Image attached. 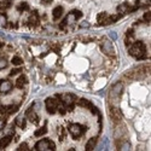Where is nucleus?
Here are the masks:
<instances>
[{
	"label": "nucleus",
	"instance_id": "2",
	"mask_svg": "<svg viewBox=\"0 0 151 151\" xmlns=\"http://www.w3.org/2000/svg\"><path fill=\"white\" fill-rule=\"evenodd\" d=\"M122 90H123L122 82H116L111 87V90L109 92V102L111 103V105H117L120 97L122 94Z\"/></svg>",
	"mask_w": 151,
	"mask_h": 151
},
{
	"label": "nucleus",
	"instance_id": "25",
	"mask_svg": "<svg viewBox=\"0 0 151 151\" xmlns=\"http://www.w3.org/2000/svg\"><path fill=\"white\" fill-rule=\"evenodd\" d=\"M7 23V18L4 14H0V27H4L5 24Z\"/></svg>",
	"mask_w": 151,
	"mask_h": 151
},
{
	"label": "nucleus",
	"instance_id": "15",
	"mask_svg": "<svg viewBox=\"0 0 151 151\" xmlns=\"http://www.w3.org/2000/svg\"><path fill=\"white\" fill-rule=\"evenodd\" d=\"M133 10H135V9H131L127 3H124V4H122V5H120V6L117 7V11L120 12V14H126V12L133 11Z\"/></svg>",
	"mask_w": 151,
	"mask_h": 151
},
{
	"label": "nucleus",
	"instance_id": "18",
	"mask_svg": "<svg viewBox=\"0 0 151 151\" xmlns=\"http://www.w3.org/2000/svg\"><path fill=\"white\" fill-rule=\"evenodd\" d=\"M27 83V78L24 76V75H21V76L18 78V80L16 81V87H18V88H23V86Z\"/></svg>",
	"mask_w": 151,
	"mask_h": 151
},
{
	"label": "nucleus",
	"instance_id": "4",
	"mask_svg": "<svg viewBox=\"0 0 151 151\" xmlns=\"http://www.w3.org/2000/svg\"><path fill=\"white\" fill-rule=\"evenodd\" d=\"M55 149H56L55 143L48 139L40 140L35 144V150H39V151H48V150H55Z\"/></svg>",
	"mask_w": 151,
	"mask_h": 151
},
{
	"label": "nucleus",
	"instance_id": "17",
	"mask_svg": "<svg viewBox=\"0 0 151 151\" xmlns=\"http://www.w3.org/2000/svg\"><path fill=\"white\" fill-rule=\"evenodd\" d=\"M29 23L32 26H37V24H39V16H37L36 12H33L29 16Z\"/></svg>",
	"mask_w": 151,
	"mask_h": 151
},
{
	"label": "nucleus",
	"instance_id": "20",
	"mask_svg": "<svg viewBox=\"0 0 151 151\" xmlns=\"http://www.w3.org/2000/svg\"><path fill=\"white\" fill-rule=\"evenodd\" d=\"M15 123L18 126L19 128H26V120H24V117H23V116H18V117L16 119Z\"/></svg>",
	"mask_w": 151,
	"mask_h": 151
},
{
	"label": "nucleus",
	"instance_id": "24",
	"mask_svg": "<svg viewBox=\"0 0 151 151\" xmlns=\"http://www.w3.org/2000/svg\"><path fill=\"white\" fill-rule=\"evenodd\" d=\"M46 132H47V128H46V127H45V126H44V127H42V128H40V129H37V131L35 132V137H41V135L46 134Z\"/></svg>",
	"mask_w": 151,
	"mask_h": 151
},
{
	"label": "nucleus",
	"instance_id": "5",
	"mask_svg": "<svg viewBox=\"0 0 151 151\" xmlns=\"http://www.w3.org/2000/svg\"><path fill=\"white\" fill-rule=\"evenodd\" d=\"M82 16V12L81 11H79V10H74V11H70L69 12V15L67 16V18L62 22V24H60V28H64L67 24H69V23H73L74 21H76V19H79L80 17Z\"/></svg>",
	"mask_w": 151,
	"mask_h": 151
},
{
	"label": "nucleus",
	"instance_id": "7",
	"mask_svg": "<svg viewBox=\"0 0 151 151\" xmlns=\"http://www.w3.org/2000/svg\"><path fill=\"white\" fill-rule=\"evenodd\" d=\"M60 99H62V103H63V105H64L65 110L70 111V110L74 109V102H75L74 99H75V97L73 94H63L60 97Z\"/></svg>",
	"mask_w": 151,
	"mask_h": 151
},
{
	"label": "nucleus",
	"instance_id": "6",
	"mask_svg": "<svg viewBox=\"0 0 151 151\" xmlns=\"http://www.w3.org/2000/svg\"><path fill=\"white\" fill-rule=\"evenodd\" d=\"M45 103H46V109H47V111L50 112V114H55L56 110L59 108V102L56 98H52V97L47 98L45 100Z\"/></svg>",
	"mask_w": 151,
	"mask_h": 151
},
{
	"label": "nucleus",
	"instance_id": "9",
	"mask_svg": "<svg viewBox=\"0 0 151 151\" xmlns=\"http://www.w3.org/2000/svg\"><path fill=\"white\" fill-rule=\"evenodd\" d=\"M12 90V82L9 80H1L0 81V93H9Z\"/></svg>",
	"mask_w": 151,
	"mask_h": 151
},
{
	"label": "nucleus",
	"instance_id": "32",
	"mask_svg": "<svg viewBox=\"0 0 151 151\" xmlns=\"http://www.w3.org/2000/svg\"><path fill=\"white\" fill-rule=\"evenodd\" d=\"M42 3L47 5V4H50V3H52V0H42Z\"/></svg>",
	"mask_w": 151,
	"mask_h": 151
},
{
	"label": "nucleus",
	"instance_id": "27",
	"mask_svg": "<svg viewBox=\"0 0 151 151\" xmlns=\"http://www.w3.org/2000/svg\"><path fill=\"white\" fill-rule=\"evenodd\" d=\"M18 151H27V150H29V147H28V144L27 143H22L19 146H18V149H17Z\"/></svg>",
	"mask_w": 151,
	"mask_h": 151
},
{
	"label": "nucleus",
	"instance_id": "1",
	"mask_svg": "<svg viewBox=\"0 0 151 151\" xmlns=\"http://www.w3.org/2000/svg\"><path fill=\"white\" fill-rule=\"evenodd\" d=\"M128 53L131 56H133L137 59H143L146 57V47L145 44L142 41H135L132 42V46L128 50Z\"/></svg>",
	"mask_w": 151,
	"mask_h": 151
},
{
	"label": "nucleus",
	"instance_id": "12",
	"mask_svg": "<svg viewBox=\"0 0 151 151\" xmlns=\"http://www.w3.org/2000/svg\"><path fill=\"white\" fill-rule=\"evenodd\" d=\"M110 116L114 121H120L122 115H121V111L117 109V108H111L110 110Z\"/></svg>",
	"mask_w": 151,
	"mask_h": 151
},
{
	"label": "nucleus",
	"instance_id": "29",
	"mask_svg": "<svg viewBox=\"0 0 151 151\" xmlns=\"http://www.w3.org/2000/svg\"><path fill=\"white\" fill-rule=\"evenodd\" d=\"M144 19H145V22L150 23V21H151V15H150V12H146V14L144 15Z\"/></svg>",
	"mask_w": 151,
	"mask_h": 151
},
{
	"label": "nucleus",
	"instance_id": "11",
	"mask_svg": "<svg viewBox=\"0 0 151 151\" xmlns=\"http://www.w3.org/2000/svg\"><path fill=\"white\" fill-rule=\"evenodd\" d=\"M26 115H27V117H28V119H29L32 122H34V123H37V122H39V116L36 115V112L34 111L33 106H30V108L27 110Z\"/></svg>",
	"mask_w": 151,
	"mask_h": 151
},
{
	"label": "nucleus",
	"instance_id": "28",
	"mask_svg": "<svg viewBox=\"0 0 151 151\" xmlns=\"http://www.w3.org/2000/svg\"><path fill=\"white\" fill-rule=\"evenodd\" d=\"M21 71H22L21 69H12V70H11V73H10V76H15V75L19 74Z\"/></svg>",
	"mask_w": 151,
	"mask_h": 151
},
{
	"label": "nucleus",
	"instance_id": "31",
	"mask_svg": "<svg viewBox=\"0 0 151 151\" xmlns=\"http://www.w3.org/2000/svg\"><path fill=\"white\" fill-rule=\"evenodd\" d=\"M80 27H83V28H86V27H88V24H87V22H83L82 24H80Z\"/></svg>",
	"mask_w": 151,
	"mask_h": 151
},
{
	"label": "nucleus",
	"instance_id": "23",
	"mask_svg": "<svg viewBox=\"0 0 151 151\" xmlns=\"http://www.w3.org/2000/svg\"><path fill=\"white\" fill-rule=\"evenodd\" d=\"M11 63H12V64H14V65H21L22 63H23V60H22V58H21V57H18V56H15L14 58H12Z\"/></svg>",
	"mask_w": 151,
	"mask_h": 151
},
{
	"label": "nucleus",
	"instance_id": "3",
	"mask_svg": "<svg viewBox=\"0 0 151 151\" xmlns=\"http://www.w3.org/2000/svg\"><path fill=\"white\" fill-rule=\"evenodd\" d=\"M69 132L71 133L74 139H78V138L83 135V133L86 132V126H82L80 123H73L69 127Z\"/></svg>",
	"mask_w": 151,
	"mask_h": 151
},
{
	"label": "nucleus",
	"instance_id": "22",
	"mask_svg": "<svg viewBox=\"0 0 151 151\" xmlns=\"http://www.w3.org/2000/svg\"><path fill=\"white\" fill-rule=\"evenodd\" d=\"M17 10L18 11H27V10H29V5L27 3H19L17 5Z\"/></svg>",
	"mask_w": 151,
	"mask_h": 151
},
{
	"label": "nucleus",
	"instance_id": "8",
	"mask_svg": "<svg viewBox=\"0 0 151 151\" xmlns=\"http://www.w3.org/2000/svg\"><path fill=\"white\" fill-rule=\"evenodd\" d=\"M100 48L102 51L106 55V56H115V48L112 46V42L111 41H108V40H104L100 45Z\"/></svg>",
	"mask_w": 151,
	"mask_h": 151
},
{
	"label": "nucleus",
	"instance_id": "33",
	"mask_svg": "<svg viewBox=\"0 0 151 151\" xmlns=\"http://www.w3.org/2000/svg\"><path fill=\"white\" fill-rule=\"evenodd\" d=\"M1 46H3V44H1V42H0V48H1Z\"/></svg>",
	"mask_w": 151,
	"mask_h": 151
},
{
	"label": "nucleus",
	"instance_id": "19",
	"mask_svg": "<svg viewBox=\"0 0 151 151\" xmlns=\"http://www.w3.org/2000/svg\"><path fill=\"white\" fill-rule=\"evenodd\" d=\"M97 145V138H92V139H90L88 142H87L86 144V150L90 151V150H93Z\"/></svg>",
	"mask_w": 151,
	"mask_h": 151
},
{
	"label": "nucleus",
	"instance_id": "26",
	"mask_svg": "<svg viewBox=\"0 0 151 151\" xmlns=\"http://www.w3.org/2000/svg\"><path fill=\"white\" fill-rule=\"evenodd\" d=\"M7 67V60L5 58H0V70H3Z\"/></svg>",
	"mask_w": 151,
	"mask_h": 151
},
{
	"label": "nucleus",
	"instance_id": "10",
	"mask_svg": "<svg viewBox=\"0 0 151 151\" xmlns=\"http://www.w3.org/2000/svg\"><path fill=\"white\" fill-rule=\"evenodd\" d=\"M126 135H127V129H126L124 126H122L121 128H120V127L116 128V131H115V139H116V140H117V139L123 140L124 138H126Z\"/></svg>",
	"mask_w": 151,
	"mask_h": 151
},
{
	"label": "nucleus",
	"instance_id": "14",
	"mask_svg": "<svg viewBox=\"0 0 151 151\" xmlns=\"http://www.w3.org/2000/svg\"><path fill=\"white\" fill-rule=\"evenodd\" d=\"M12 142V137L11 135H6L1 140H0V149H4L6 146H9V144Z\"/></svg>",
	"mask_w": 151,
	"mask_h": 151
},
{
	"label": "nucleus",
	"instance_id": "16",
	"mask_svg": "<svg viewBox=\"0 0 151 151\" xmlns=\"http://www.w3.org/2000/svg\"><path fill=\"white\" fill-rule=\"evenodd\" d=\"M52 14H53V19H58V18H60L62 15H63V7H62V6H57V7H55Z\"/></svg>",
	"mask_w": 151,
	"mask_h": 151
},
{
	"label": "nucleus",
	"instance_id": "21",
	"mask_svg": "<svg viewBox=\"0 0 151 151\" xmlns=\"http://www.w3.org/2000/svg\"><path fill=\"white\" fill-rule=\"evenodd\" d=\"M149 5H150V0H137L138 7H146Z\"/></svg>",
	"mask_w": 151,
	"mask_h": 151
},
{
	"label": "nucleus",
	"instance_id": "13",
	"mask_svg": "<svg viewBox=\"0 0 151 151\" xmlns=\"http://www.w3.org/2000/svg\"><path fill=\"white\" fill-rule=\"evenodd\" d=\"M108 17H109V15L106 14V12H102V14H99V15H98L97 21H98V23H100V24H103V26H105V24H106V21H108Z\"/></svg>",
	"mask_w": 151,
	"mask_h": 151
},
{
	"label": "nucleus",
	"instance_id": "30",
	"mask_svg": "<svg viewBox=\"0 0 151 151\" xmlns=\"http://www.w3.org/2000/svg\"><path fill=\"white\" fill-rule=\"evenodd\" d=\"M4 126H5V120L0 119V129H3V128H4Z\"/></svg>",
	"mask_w": 151,
	"mask_h": 151
}]
</instances>
